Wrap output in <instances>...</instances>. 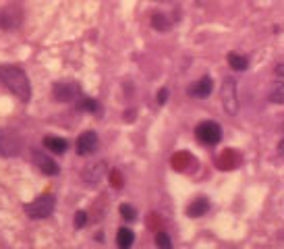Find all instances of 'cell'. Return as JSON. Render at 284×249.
I'll list each match as a JSON object with an SVG mask.
<instances>
[{
  "label": "cell",
  "instance_id": "cell-6",
  "mask_svg": "<svg viewBox=\"0 0 284 249\" xmlns=\"http://www.w3.org/2000/svg\"><path fill=\"white\" fill-rule=\"evenodd\" d=\"M21 25V9L15 5H9L0 11V27L3 29H15Z\"/></svg>",
  "mask_w": 284,
  "mask_h": 249
},
{
  "label": "cell",
  "instance_id": "cell-17",
  "mask_svg": "<svg viewBox=\"0 0 284 249\" xmlns=\"http://www.w3.org/2000/svg\"><path fill=\"white\" fill-rule=\"evenodd\" d=\"M152 25L158 29V31H166L168 27H170V23H168V19L164 17V15H160V13H156L154 17H152Z\"/></svg>",
  "mask_w": 284,
  "mask_h": 249
},
{
  "label": "cell",
  "instance_id": "cell-23",
  "mask_svg": "<svg viewBox=\"0 0 284 249\" xmlns=\"http://www.w3.org/2000/svg\"><path fill=\"white\" fill-rule=\"evenodd\" d=\"M85 222H87L85 212H77V214H75V226H77V228H83V226H85Z\"/></svg>",
  "mask_w": 284,
  "mask_h": 249
},
{
  "label": "cell",
  "instance_id": "cell-5",
  "mask_svg": "<svg viewBox=\"0 0 284 249\" xmlns=\"http://www.w3.org/2000/svg\"><path fill=\"white\" fill-rule=\"evenodd\" d=\"M222 104H224L226 112H231V114L237 112L239 102H237V83H235V79L224 81V85H222Z\"/></svg>",
  "mask_w": 284,
  "mask_h": 249
},
{
  "label": "cell",
  "instance_id": "cell-21",
  "mask_svg": "<svg viewBox=\"0 0 284 249\" xmlns=\"http://www.w3.org/2000/svg\"><path fill=\"white\" fill-rule=\"evenodd\" d=\"M121 214H123V218H125V220H133V218L137 216L135 208H133V206H129V204H123V206H121Z\"/></svg>",
  "mask_w": 284,
  "mask_h": 249
},
{
  "label": "cell",
  "instance_id": "cell-10",
  "mask_svg": "<svg viewBox=\"0 0 284 249\" xmlns=\"http://www.w3.org/2000/svg\"><path fill=\"white\" fill-rule=\"evenodd\" d=\"M212 91H214V83H212L210 77H203V79L195 81V83L189 87V93H191L193 98H207Z\"/></svg>",
  "mask_w": 284,
  "mask_h": 249
},
{
  "label": "cell",
  "instance_id": "cell-20",
  "mask_svg": "<svg viewBox=\"0 0 284 249\" xmlns=\"http://www.w3.org/2000/svg\"><path fill=\"white\" fill-rule=\"evenodd\" d=\"M268 100L270 102H276V104H284V87H276L274 91H270Z\"/></svg>",
  "mask_w": 284,
  "mask_h": 249
},
{
  "label": "cell",
  "instance_id": "cell-24",
  "mask_svg": "<svg viewBox=\"0 0 284 249\" xmlns=\"http://www.w3.org/2000/svg\"><path fill=\"white\" fill-rule=\"evenodd\" d=\"M166 100H168V89H166V87H162V89L158 91V104H164Z\"/></svg>",
  "mask_w": 284,
  "mask_h": 249
},
{
  "label": "cell",
  "instance_id": "cell-18",
  "mask_svg": "<svg viewBox=\"0 0 284 249\" xmlns=\"http://www.w3.org/2000/svg\"><path fill=\"white\" fill-rule=\"evenodd\" d=\"M79 108L85 110V112H96L100 108V104L96 102V100H91V98H83L81 102H79Z\"/></svg>",
  "mask_w": 284,
  "mask_h": 249
},
{
  "label": "cell",
  "instance_id": "cell-16",
  "mask_svg": "<svg viewBox=\"0 0 284 249\" xmlns=\"http://www.w3.org/2000/svg\"><path fill=\"white\" fill-rule=\"evenodd\" d=\"M191 162V154H187V152H183V154H177L175 158H173V166L177 168V170H183V168H187V164Z\"/></svg>",
  "mask_w": 284,
  "mask_h": 249
},
{
  "label": "cell",
  "instance_id": "cell-19",
  "mask_svg": "<svg viewBox=\"0 0 284 249\" xmlns=\"http://www.w3.org/2000/svg\"><path fill=\"white\" fill-rule=\"evenodd\" d=\"M156 243L160 249H173V241H170V237L166 233H158L156 235Z\"/></svg>",
  "mask_w": 284,
  "mask_h": 249
},
{
  "label": "cell",
  "instance_id": "cell-15",
  "mask_svg": "<svg viewBox=\"0 0 284 249\" xmlns=\"http://www.w3.org/2000/svg\"><path fill=\"white\" fill-rule=\"evenodd\" d=\"M229 65H231V69H235V71H245V69L249 67V61H247L245 56L237 54V52H231V54H229Z\"/></svg>",
  "mask_w": 284,
  "mask_h": 249
},
{
  "label": "cell",
  "instance_id": "cell-14",
  "mask_svg": "<svg viewBox=\"0 0 284 249\" xmlns=\"http://www.w3.org/2000/svg\"><path fill=\"white\" fill-rule=\"evenodd\" d=\"M133 241H135L133 231H129V228H121V231H119V235H117V245H119L121 249H131V247H133Z\"/></svg>",
  "mask_w": 284,
  "mask_h": 249
},
{
  "label": "cell",
  "instance_id": "cell-11",
  "mask_svg": "<svg viewBox=\"0 0 284 249\" xmlns=\"http://www.w3.org/2000/svg\"><path fill=\"white\" fill-rule=\"evenodd\" d=\"M35 164L40 166V170L44 173V175H59V164H56L52 158H48V156H44V154H40V152H35Z\"/></svg>",
  "mask_w": 284,
  "mask_h": 249
},
{
  "label": "cell",
  "instance_id": "cell-13",
  "mask_svg": "<svg viewBox=\"0 0 284 249\" xmlns=\"http://www.w3.org/2000/svg\"><path fill=\"white\" fill-rule=\"evenodd\" d=\"M207 208H210L207 199H205V197H199V199H195V202L187 208V214H189L191 218H197V216H203V214L207 212Z\"/></svg>",
  "mask_w": 284,
  "mask_h": 249
},
{
  "label": "cell",
  "instance_id": "cell-26",
  "mask_svg": "<svg viewBox=\"0 0 284 249\" xmlns=\"http://www.w3.org/2000/svg\"><path fill=\"white\" fill-rule=\"evenodd\" d=\"M278 152H284V139L278 143Z\"/></svg>",
  "mask_w": 284,
  "mask_h": 249
},
{
  "label": "cell",
  "instance_id": "cell-2",
  "mask_svg": "<svg viewBox=\"0 0 284 249\" xmlns=\"http://www.w3.org/2000/svg\"><path fill=\"white\" fill-rule=\"evenodd\" d=\"M54 204H56V199H54V195H40L37 199H33L31 204H27L25 206V212H27V216L29 218H48L52 212H54Z\"/></svg>",
  "mask_w": 284,
  "mask_h": 249
},
{
  "label": "cell",
  "instance_id": "cell-12",
  "mask_svg": "<svg viewBox=\"0 0 284 249\" xmlns=\"http://www.w3.org/2000/svg\"><path fill=\"white\" fill-rule=\"evenodd\" d=\"M44 145L54 154H65L67 152V141L63 137H46L44 139Z\"/></svg>",
  "mask_w": 284,
  "mask_h": 249
},
{
  "label": "cell",
  "instance_id": "cell-3",
  "mask_svg": "<svg viewBox=\"0 0 284 249\" xmlns=\"http://www.w3.org/2000/svg\"><path fill=\"white\" fill-rule=\"evenodd\" d=\"M195 135H197V139H199L201 143L214 145V143H218V141L222 139V129H220L218 123L205 121V123H201V125L195 129Z\"/></svg>",
  "mask_w": 284,
  "mask_h": 249
},
{
  "label": "cell",
  "instance_id": "cell-1",
  "mask_svg": "<svg viewBox=\"0 0 284 249\" xmlns=\"http://www.w3.org/2000/svg\"><path fill=\"white\" fill-rule=\"evenodd\" d=\"M0 81H3L17 98H21L23 102L29 100V91H31L29 79L19 67H7V65L0 67Z\"/></svg>",
  "mask_w": 284,
  "mask_h": 249
},
{
  "label": "cell",
  "instance_id": "cell-9",
  "mask_svg": "<svg viewBox=\"0 0 284 249\" xmlns=\"http://www.w3.org/2000/svg\"><path fill=\"white\" fill-rule=\"evenodd\" d=\"M104 175H106V162H91V164H87V166L83 168V173H81L83 181H85V183H91V185L100 183V181L104 179Z\"/></svg>",
  "mask_w": 284,
  "mask_h": 249
},
{
  "label": "cell",
  "instance_id": "cell-22",
  "mask_svg": "<svg viewBox=\"0 0 284 249\" xmlns=\"http://www.w3.org/2000/svg\"><path fill=\"white\" fill-rule=\"evenodd\" d=\"M110 183L115 185V187H123V177H121L119 170H112L110 173Z\"/></svg>",
  "mask_w": 284,
  "mask_h": 249
},
{
  "label": "cell",
  "instance_id": "cell-4",
  "mask_svg": "<svg viewBox=\"0 0 284 249\" xmlns=\"http://www.w3.org/2000/svg\"><path fill=\"white\" fill-rule=\"evenodd\" d=\"M19 149H21V141L13 131H9V129L0 131V154L15 156V154H19Z\"/></svg>",
  "mask_w": 284,
  "mask_h": 249
},
{
  "label": "cell",
  "instance_id": "cell-7",
  "mask_svg": "<svg viewBox=\"0 0 284 249\" xmlns=\"http://www.w3.org/2000/svg\"><path fill=\"white\" fill-rule=\"evenodd\" d=\"M98 149V135L93 131H85L79 135L77 139V154L81 156H89Z\"/></svg>",
  "mask_w": 284,
  "mask_h": 249
},
{
  "label": "cell",
  "instance_id": "cell-8",
  "mask_svg": "<svg viewBox=\"0 0 284 249\" xmlns=\"http://www.w3.org/2000/svg\"><path fill=\"white\" fill-rule=\"evenodd\" d=\"M79 95V87L77 83H56L54 85V98L59 100V102H71V100H75Z\"/></svg>",
  "mask_w": 284,
  "mask_h": 249
},
{
  "label": "cell",
  "instance_id": "cell-25",
  "mask_svg": "<svg viewBox=\"0 0 284 249\" xmlns=\"http://www.w3.org/2000/svg\"><path fill=\"white\" fill-rule=\"evenodd\" d=\"M276 75H278V77H284V65H278V67H276Z\"/></svg>",
  "mask_w": 284,
  "mask_h": 249
}]
</instances>
